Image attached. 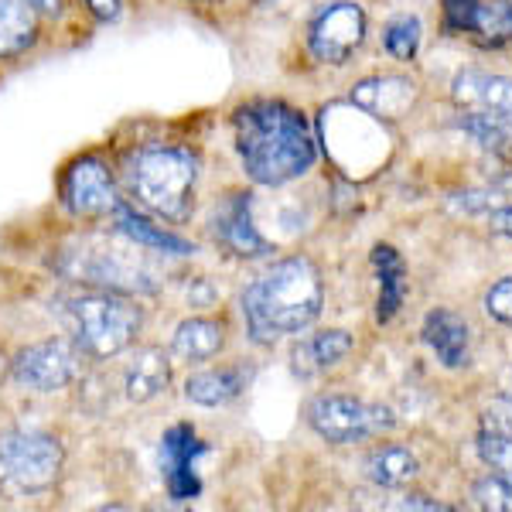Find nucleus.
I'll return each instance as SVG.
<instances>
[{
  "label": "nucleus",
  "mask_w": 512,
  "mask_h": 512,
  "mask_svg": "<svg viewBox=\"0 0 512 512\" xmlns=\"http://www.w3.org/2000/svg\"><path fill=\"white\" fill-rule=\"evenodd\" d=\"M236 154L263 188L291 185L318 161L308 117L284 99H250L233 113Z\"/></svg>",
  "instance_id": "obj_1"
},
{
  "label": "nucleus",
  "mask_w": 512,
  "mask_h": 512,
  "mask_svg": "<svg viewBox=\"0 0 512 512\" xmlns=\"http://www.w3.org/2000/svg\"><path fill=\"white\" fill-rule=\"evenodd\" d=\"M321 304H325V287L318 267L308 256H287L246 287V332L256 345H274L277 338L315 325Z\"/></svg>",
  "instance_id": "obj_2"
},
{
  "label": "nucleus",
  "mask_w": 512,
  "mask_h": 512,
  "mask_svg": "<svg viewBox=\"0 0 512 512\" xmlns=\"http://www.w3.org/2000/svg\"><path fill=\"white\" fill-rule=\"evenodd\" d=\"M198 181V158L185 147L151 144L140 147L127 161V188L147 212L185 222L192 216V198Z\"/></svg>",
  "instance_id": "obj_3"
},
{
  "label": "nucleus",
  "mask_w": 512,
  "mask_h": 512,
  "mask_svg": "<svg viewBox=\"0 0 512 512\" xmlns=\"http://www.w3.org/2000/svg\"><path fill=\"white\" fill-rule=\"evenodd\" d=\"M72 335L82 355L113 359L127 349L140 332V308L117 291H99L76 297L69 308Z\"/></svg>",
  "instance_id": "obj_4"
},
{
  "label": "nucleus",
  "mask_w": 512,
  "mask_h": 512,
  "mask_svg": "<svg viewBox=\"0 0 512 512\" xmlns=\"http://www.w3.org/2000/svg\"><path fill=\"white\" fill-rule=\"evenodd\" d=\"M65 451L59 437L41 431L0 434V492L4 495H41L55 489L62 478Z\"/></svg>",
  "instance_id": "obj_5"
},
{
  "label": "nucleus",
  "mask_w": 512,
  "mask_h": 512,
  "mask_svg": "<svg viewBox=\"0 0 512 512\" xmlns=\"http://www.w3.org/2000/svg\"><path fill=\"white\" fill-rule=\"evenodd\" d=\"M127 239V236H123ZM144 246H137L134 239H127L123 246L110 243H86L79 253H65L59 270L65 277L82 280V284H96L106 291H154V267L147 260V253H140Z\"/></svg>",
  "instance_id": "obj_6"
},
{
  "label": "nucleus",
  "mask_w": 512,
  "mask_h": 512,
  "mask_svg": "<svg viewBox=\"0 0 512 512\" xmlns=\"http://www.w3.org/2000/svg\"><path fill=\"white\" fill-rule=\"evenodd\" d=\"M308 424L332 444H359L393 431L396 417L383 403H369L345 393H325L308 403Z\"/></svg>",
  "instance_id": "obj_7"
},
{
  "label": "nucleus",
  "mask_w": 512,
  "mask_h": 512,
  "mask_svg": "<svg viewBox=\"0 0 512 512\" xmlns=\"http://www.w3.org/2000/svg\"><path fill=\"white\" fill-rule=\"evenodd\" d=\"M79 345L65 338H48V342L28 345L11 362V376L18 379L24 390L35 393H55L65 390L79 376Z\"/></svg>",
  "instance_id": "obj_8"
},
{
  "label": "nucleus",
  "mask_w": 512,
  "mask_h": 512,
  "mask_svg": "<svg viewBox=\"0 0 512 512\" xmlns=\"http://www.w3.org/2000/svg\"><path fill=\"white\" fill-rule=\"evenodd\" d=\"M362 38H366V14L352 0L321 7L308 28L311 55L325 65H345L355 48L362 45Z\"/></svg>",
  "instance_id": "obj_9"
},
{
  "label": "nucleus",
  "mask_w": 512,
  "mask_h": 512,
  "mask_svg": "<svg viewBox=\"0 0 512 512\" xmlns=\"http://www.w3.org/2000/svg\"><path fill=\"white\" fill-rule=\"evenodd\" d=\"M117 185L99 158H79L62 175V205L76 219H103L117 209Z\"/></svg>",
  "instance_id": "obj_10"
},
{
  "label": "nucleus",
  "mask_w": 512,
  "mask_h": 512,
  "mask_svg": "<svg viewBox=\"0 0 512 512\" xmlns=\"http://www.w3.org/2000/svg\"><path fill=\"white\" fill-rule=\"evenodd\" d=\"M216 243L226 253L239 256V260H263V256L274 253V246L260 236L253 222V195L236 192L219 205L216 212Z\"/></svg>",
  "instance_id": "obj_11"
},
{
  "label": "nucleus",
  "mask_w": 512,
  "mask_h": 512,
  "mask_svg": "<svg viewBox=\"0 0 512 512\" xmlns=\"http://www.w3.org/2000/svg\"><path fill=\"white\" fill-rule=\"evenodd\" d=\"M451 96L461 113H478L495 123L512 127V79L492 72H461L451 86Z\"/></svg>",
  "instance_id": "obj_12"
},
{
  "label": "nucleus",
  "mask_w": 512,
  "mask_h": 512,
  "mask_svg": "<svg viewBox=\"0 0 512 512\" xmlns=\"http://www.w3.org/2000/svg\"><path fill=\"white\" fill-rule=\"evenodd\" d=\"M417 82L407 76H373L352 89V106L376 120H400L414 110Z\"/></svg>",
  "instance_id": "obj_13"
},
{
  "label": "nucleus",
  "mask_w": 512,
  "mask_h": 512,
  "mask_svg": "<svg viewBox=\"0 0 512 512\" xmlns=\"http://www.w3.org/2000/svg\"><path fill=\"white\" fill-rule=\"evenodd\" d=\"M424 342L431 345V352L437 355V362L448 369H461L472 359V328L468 321L451 308H434L431 315L424 318V328H420Z\"/></svg>",
  "instance_id": "obj_14"
},
{
  "label": "nucleus",
  "mask_w": 512,
  "mask_h": 512,
  "mask_svg": "<svg viewBox=\"0 0 512 512\" xmlns=\"http://www.w3.org/2000/svg\"><path fill=\"white\" fill-rule=\"evenodd\" d=\"M250 379H253V366H246V362L209 369V373H198L188 379L185 396L198 403V407H226V403H233L250 386Z\"/></svg>",
  "instance_id": "obj_15"
},
{
  "label": "nucleus",
  "mask_w": 512,
  "mask_h": 512,
  "mask_svg": "<svg viewBox=\"0 0 512 512\" xmlns=\"http://www.w3.org/2000/svg\"><path fill=\"white\" fill-rule=\"evenodd\" d=\"M202 451L195 441V434L188 427H175L168 437H164V448H161V458H164V482H168V492L175 499H192L198 492V478L192 475V458Z\"/></svg>",
  "instance_id": "obj_16"
},
{
  "label": "nucleus",
  "mask_w": 512,
  "mask_h": 512,
  "mask_svg": "<svg viewBox=\"0 0 512 512\" xmlns=\"http://www.w3.org/2000/svg\"><path fill=\"white\" fill-rule=\"evenodd\" d=\"M113 229H117L120 236L134 239L137 246H144V250H151V253H171V256L195 253V246L188 243V239H181L175 233H168V229L154 226L151 219L140 216L137 209H130L127 202H117V209H113Z\"/></svg>",
  "instance_id": "obj_17"
},
{
  "label": "nucleus",
  "mask_w": 512,
  "mask_h": 512,
  "mask_svg": "<svg viewBox=\"0 0 512 512\" xmlns=\"http://www.w3.org/2000/svg\"><path fill=\"white\" fill-rule=\"evenodd\" d=\"M171 383V359L168 352L158 349V345H147V349H137L134 362L127 366V379H123V390H127V400L134 403H147L154 396H161Z\"/></svg>",
  "instance_id": "obj_18"
},
{
  "label": "nucleus",
  "mask_w": 512,
  "mask_h": 512,
  "mask_svg": "<svg viewBox=\"0 0 512 512\" xmlns=\"http://www.w3.org/2000/svg\"><path fill=\"white\" fill-rule=\"evenodd\" d=\"M226 345V328L212 318H188L175 328L171 349L181 362H209Z\"/></svg>",
  "instance_id": "obj_19"
},
{
  "label": "nucleus",
  "mask_w": 512,
  "mask_h": 512,
  "mask_svg": "<svg viewBox=\"0 0 512 512\" xmlns=\"http://www.w3.org/2000/svg\"><path fill=\"white\" fill-rule=\"evenodd\" d=\"M349 352H352V335L342 332V328H332V332H321L315 338H308L304 345H297L294 369L297 376H315L321 369L338 366Z\"/></svg>",
  "instance_id": "obj_20"
},
{
  "label": "nucleus",
  "mask_w": 512,
  "mask_h": 512,
  "mask_svg": "<svg viewBox=\"0 0 512 512\" xmlns=\"http://www.w3.org/2000/svg\"><path fill=\"white\" fill-rule=\"evenodd\" d=\"M373 263L379 270V308L376 318L393 321L396 311L403 308V297H407V270H403V260L393 246H376L373 250Z\"/></svg>",
  "instance_id": "obj_21"
},
{
  "label": "nucleus",
  "mask_w": 512,
  "mask_h": 512,
  "mask_svg": "<svg viewBox=\"0 0 512 512\" xmlns=\"http://www.w3.org/2000/svg\"><path fill=\"white\" fill-rule=\"evenodd\" d=\"M420 465L414 451L403 444H379V448L366 458V475L369 482L383 485V489H400L410 478H417Z\"/></svg>",
  "instance_id": "obj_22"
},
{
  "label": "nucleus",
  "mask_w": 512,
  "mask_h": 512,
  "mask_svg": "<svg viewBox=\"0 0 512 512\" xmlns=\"http://www.w3.org/2000/svg\"><path fill=\"white\" fill-rule=\"evenodd\" d=\"M38 38V14L28 0H0V55H21Z\"/></svg>",
  "instance_id": "obj_23"
},
{
  "label": "nucleus",
  "mask_w": 512,
  "mask_h": 512,
  "mask_svg": "<svg viewBox=\"0 0 512 512\" xmlns=\"http://www.w3.org/2000/svg\"><path fill=\"white\" fill-rule=\"evenodd\" d=\"M468 35L482 48H506L512 41V0H492L482 4Z\"/></svg>",
  "instance_id": "obj_24"
},
{
  "label": "nucleus",
  "mask_w": 512,
  "mask_h": 512,
  "mask_svg": "<svg viewBox=\"0 0 512 512\" xmlns=\"http://www.w3.org/2000/svg\"><path fill=\"white\" fill-rule=\"evenodd\" d=\"M420 38H424V24H420V18H414V14H400V18H393L383 28L386 52H390L393 59H400V62L414 59L417 48H420Z\"/></svg>",
  "instance_id": "obj_25"
},
{
  "label": "nucleus",
  "mask_w": 512,
  "mask_h": 512,
  "mask_svg": "<svg viewBox=\"0 0 512 512\" xmlns=\"http://www.w3.org/2000/svg\"><path fill=\"white\" fill-rule=\"evenodd\" d=\"M478 454H482V461L492 472L512 475V434L489 431V427H485V431L478 434Z\"/></svg>",
  "instance_id": "obj_26"
},
{
  "label": "nucleus",
  "mask_w": 512,
  "mask_h": 512,
  "mask_svg": "<svg viewBox=\"0 0 512 512\" xmlns=\"http://www.w3.org/2000/svg\"><path fill=\"white\" fill-rule=\"evenodd\" d=\"M475 506L492 509V512H512V482L506 475H485L482 482L475 485Z\"/></svg>",
  "instance_id": "obj_27"
},
{
  "label": "nucleus",
  "mask_w": 512,
  "mask_h": 512,
  "mask_svg": "<svg viewBox=\"0 0 512 512\" xmlns=\"http://www.w3.org/2000/svg\"><path fill=\"white\" fill-rule=\"evenodd\" d=\"M482 0H444V31L448 35H468Z\"/></svg>",
  "instance_id": "obj_28"
},
{
  "label": "nucleus",
  "mask_w": 512,
  "mask_h": 512,
  "mask_svg": "<svg viewBox=\"0 0 512 512\" xmlns=\"http://www.w3.org/2000/svg\"><path fill=\"white\" fill-rule=\"evenodd\" d=\"M485 311L502 321V325H512V277H502L499 284L489 287V294H485Z\"/></svg>",
  "instance_id": "obj_29"
},
{
  "label": "nucleus",
  "mask_w": 512,
  "mask_h": 512,
  "mask_svg": "<svg viewBox=\"0 0 512 512\" xmlns=\"http://www.w3.org/2000/svg\"><path fill=\"white\" fill-rule=\"evenodd\" d=\"M454 205L465 212H495V209H502V198L485 195V192H468V195H454Z\"/></svg>",
  "instance_id": "obj_30"
},
{
  "label": "nucleus",
  "mask_w": 512,
  "mask_h": 512,
  "mask_svg": "<svg viewBox=\"0 0 512 512\" xmlns=\"http://www.w3.org/2000/svg\"><path fill=\"white\" fill-rule=\"evenodd\" d=\"M86 7L96 14L99 21H117V18H120L123 0H86Z\"/></svg>",
  "instance_id": "obj_31"
},
{
  "label": "nucleus",
  "mask_w": 512,
  "mask_h": 512,
  "mask_svg": "<svg viewBox=\"0 0 512 512\" xmlns=\"http://www.w3.org/2000/svg\"><path fill=\"white\" fill-rule=\"evenodd\" d=\"M489 222H492V233L512 239V205H502V209L489 212Z\"/></svg>",
  "instance_id": "obj_32"
},
{
  "label": "nucleus",
  "mask_w": 512,
  "mask_h": 512,
  "mask_svg": "<svg viewBox=\"0 0 512 512\" xmlns=\"http://www.w3.org/2000/svg\"><path fill=\"white\" fill-rule=\"evenodd\" d=\"M400 509H448L444 502H434V499H427V495H407V499L400 502Z\"/></svg>",
  "instance_id": "obj_33"
},
{
  "label": "nucleus",
  "mask_w": 512,
  "mask_h": 512,
  "mask_svg": "<svg viewBox=\"0 0 512 512\" xmlns=\"http://www.w3.org/2000/svg\"><path fill=\"white\" fill-rule=\"evenodd\" d=\"M28 4H31V11H35V14H45V18H59V14H62V0H28Z\"/></svg>",
  "instance_id": "obj_34"
},
{
  "label": "nucleus",
  "mask_w": 512,
  "mask_h": 512,
  "mask_svg": "<svg viewBox=\"0 0 512 512\" xmlns=\"http://www.w3.org/2000/svg\"><path fill=\"white\" fill-rule=\"evenodd\" d=\"M4 373H7V359H4V352H0V379H4Z\"/></svg>",
  "instance_id": "obj_35"
},
{
  "label": "nucleus",
  "mask_w": 512,
  "mask_h": 512,
  "mask_svg": "<svg viewBox=\"0 0 512 512\" xmlns=\"http://www.w3.org/2000/svg\"><path fill=\"white\" fill-rule=\"evenodd\" d=\"M253 4H270V0H253Z\"/></svg>",
  "instance_id": "obj_36"
}]
</instances>
